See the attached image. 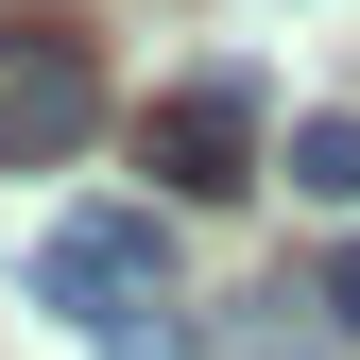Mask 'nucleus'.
<instances>
[{
    "label": "nucleus",
    "mask_w": 360,
    "mask_h": 360,
    "mask_svg": "<svg viewBox=\"0 0 360 360\" xmlns=\"http://www.w3.org/2000/svg\"><path fill=\"white\" fill-rule=\"evenodd\" d=\"M240 360H343V326H326V292H257V326H240Z\"/></svg>",
    "instance_id": "5"
},
{
    "label": "nucleus",
    "mask_w": 360,
    "mask_h": 360,
    "mask_svg": "<svg viewBox=\"0 0 360 360\" xmlns=\"http://www.w3.org/2000/svg\"><path fill=\"white\" fill-rule=\"evenodd\" d=\"M86 138H103V69H86V34L0 18V172H69Z\"/></svg>",
    "instance_id": "2"
},
{
    "label": "nucleus",
    "mask_w": 360,
    "mask_h": 360,
    "mask_svg": "<svg viewBox=\"0 0 360 360\" xmlns=\"http://www.w3.org/2000/svg\"><path fill=\"white\" fill-rule=\"evenodd\" d=\"M309 292H326V326L360 343V240H343V257H326V275H309Z\"/></svg>",
    "instance_id": "6"
},
{
    "label": "nucleus",
    "mask_w": 360,
    "mask_h": 360,
    "mask_svg": "<svg viewBox=\"0 0 360 360\" xmlns=\"http://www.w3.org/2000/svg\"><path fill=\"white\" fill-rule=\"evenodd\" d=\"M138 155H155V189H172V206H240V189H257V86H240V69L172 86V103L138 120Z\"/></svg>",
    "instance_id": "3"
},
{
    "label": "nucleus",
    "mask_w": 360,
    "mask_h": 360,
    "mask_svg": "<svg viewBox=\"0 0 360 360\" xmlns=\"http://www.w3.org/2000/svg\"><path fill=\"white\" fill-rule=\"evenodd\" d=\"M34 309L86 326V360H206L189 292H172V223L155 206H69L34 240Z\"/></svg>",
    "instance_id": "1"
},
{
    "label": "nucleus",
    "mask_w": 360,
    "mask_h": 360,
    "mask_svg": "<svg viewBox=\"0 0 360 360\" xmlns=\"http://www.w3.org/2000/svg\"><path fill=\"white\" fill-rule=\"evenodd\" d=\"M275 172H292V189H309V206H360V120H343V103H309Z\"/></svg>",
    "instance_id": "4"
}]
</instances>
